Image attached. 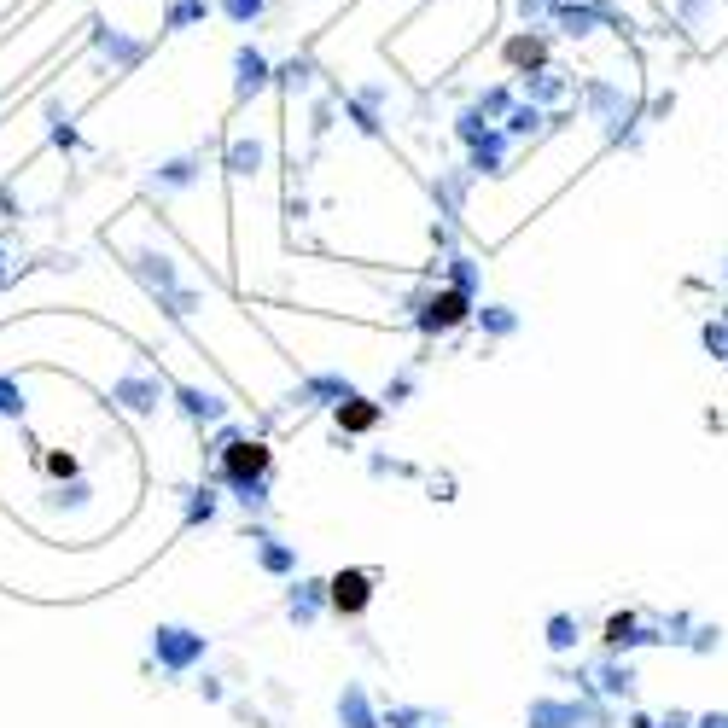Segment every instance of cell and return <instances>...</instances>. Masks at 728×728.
Here are the masks:
<instances>
[{
	"mask_svg": "<svg viewBox=\"0 0 728 728\" xmlns=\"http://www.w3.org/2000/svg\"><path fill=\"white\" fill-rule=\"evenodd\" d=\"M548 18H554V24H560V35H571V41L595 35V24H624L612 0H560Z\"/></svg>",
	"mask_w": 728,
	"mask_h": 728,
	"instance_id": "obj_1",
	"label": "cell"
},
{
	"mask_svg": "<svg viewBox=\"0 0 728 728\" xmlns=\"http://www.w3.org/2000/svg\"><path fill=\"white\" fill-rule=\"evenodd\" d=\"M507 65L525 70V76L548 70V35H542V30H519L513 41H507Z\"/></svg>",
	"mask_w": 728,
	"mask_h": 728,
	"instance_id": "obj_2",
	"label": "cell"
},
{
	"mask_svg": "<svg viewBox=\"0 0 728 728\" xmlns=\"http://www.w3.org/2000/svg\"><path fill=\"white\" fill-rule=\"evenodd\" d=\"M233 88H239V100H251V94L268 88V59L257 47H239V59H233Z\"/></svg>",
	"mask_w": 728,
	"mask_h": 728,
	"instance_id": "obj_3",
	"label": "cell"
},
{
	"mask_svg": "<svg viewBox=\"0 0 728 728\" xmlns=\"http://www.w3.org/2000/svg\"><path fill=\"white\" fill-rule=\"evenodd\" d=\"M94 41H100V53L105 59H111V65H140V53H146V47H140V41H129V35H117V30H105V24H94Z\"/></svg>",
	"mask_w": 728,
	"mask_h": 728,
	"instance_id": "obj_4",
	"label": "cell"
},
{
	"mask_svg": "<svg viewBox=\"0 0 728 728\" xmlns=\"http://www.w3.org/2000/svg\"><path fill=\"white\" fill-rule=\"evenodd\" d=\"M210 18V0H175L164 12V30H193V24H204Z\"/></svg>",
	"mask_w": 728,
	"mask_h": 728,
	"instance_id": "obj_5",
	"label": "cell"
},
{
	"mask_svg": "<svg viewBox=\"0 0 728 728\" xmlns=\"http://www.w3.org/2000/svg\"><path fill=\"white\" fill-rule=\"evenodd\" d=\"M332 600H338L344 612H356V606H362V600H367V577H362V571H350V577H338V583H332Z\"/></svg>",
	"mask_w": 728,
	"mask_h": 728,
	"instance_id": "obj_6",
	"label": "cell"
},
{
	"mask_svg": "<svg viewBox=\"0 0 728 728\" xmlns=\"http://www.w3.org/2000/svg\"><path fill=\"white\" fill-rule=\"evenodd\" d=\"M216 12H222L228 24H257L268 12V0H216Z\"/></svg>",
	"mask_w": 728,
	"mask_h": 728,
	"instance_id": "obj_7",
	"label": "cell"
},
{
	"mask_svg": "<svg viewBox=\"0 0 728 728\" xmlns=\"http://www.w3.org/2000/svg\"><path fill=\"white\" fill-rule=\"evenodd\" d=\"M525 82H530V100H560V94H565L560 70H536V76H525Z\"/></svg>",
	"mask_w": 728,
	"mask_h": 728,
	"instance_id": "obj_8",
	"label": "cell"
},
{
	"mask_svg": "<svg viewBox=\"0 0 728 728\" xmlns=\"http://www.w3.org/2000/svg\"><path fill=\"white\" fill-rule=\"evenodd\" d=\"M554 6H560V0H519V18H530V24H536V18H548Z\"/></svg>",
	"mask_w": 728,
	"mask_h": 728,
	"instance_id": "obj_9",
	"label": "cell"
},
{
	"mask_svg": "<svg viewBox=\"0 0 728 728\" xmlns=\"http://www.w3.org/2000/svg\"><path fill=\"white\" fill-rule=\"evenodd\" d=\"M536 123H542V111H536V105H519V111H513V129H519V134H530Z\"/></svg>",
	"mask_w": 728,
	"mask_h": 728,
	"instance_id": "obj_10",
	"label": "cell"
},
{
	"mask_svg": "<svg viewBox=\"0 0 728 728\" xmlns=\"http://www.w3.org/2000/svg\"><path fill=\"white\" fill-rule=\"evenodd\" d=\"M501 105H507V88H490V94H484V117H490V111H501Z\"/></svg>",
	"mask_w": 728,
	"mask_h": 728,
	"instance_id": "obj_11",
	"label": "cell"
}]
</instances>
